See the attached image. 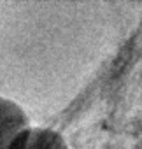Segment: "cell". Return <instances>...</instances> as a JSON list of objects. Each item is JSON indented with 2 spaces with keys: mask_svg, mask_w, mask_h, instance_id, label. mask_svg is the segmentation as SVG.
<instances>
[{
  "mask_svg": "<svg viewBox=\"0 0 142 149\" xmlns=\"http://www.w3.org/2000/svg\"><path fill=\"white\" fill-rule=\"evenodd\" d=\"M13 149H68L65 139L46 126H28L19 133Z\"/></svg>",
  "mask_w": 142,
  "mask_h": 149,
  "instance_id": "2",
  "label": "cell"
},
{
  "mask_svg": "<svg viewBox=\"0 0 142 149\" xmlns=\"http://www.w3.org/2000/svg\"><path fill=\"white\" fill-rule=\"evenodd\" d=\"M28 126L25 111L11 98L0 95V149H13L19 133Z\"/></svg>",
  "mask_w": 142,
  "mask_h": 149,
  "instance_id": "1",
  "label": "cell"
}]
</instances>
